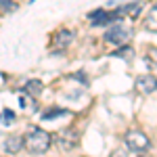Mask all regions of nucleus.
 Returning a JSON list of instances; mask_svg holds the SVG:
<instances>
[{"label": "nucleus", "mask_w": 157, "mask_h": 157, "mask_svg": "<svg viewBox=\"0 0 157 157\" xmlns=\"http://www.w3.org/2000/svg\"><path fill=\"white\" fill-rule=\"evenodd\" d=\"M50 145H52L50 132L38 128V126H32L23 136V149H27V153H34V155H40V153L48 151Z\"/></svg>", "instance_id": "obj_1"}, {"label": "nucleus", "mask_w": 157, "mask_h": 157, "mask_svg": "<svg viewBox=\"0 0 157 157\" xmlns=\"http://www.w3.org/2000/svg\"><path fill=\"white\" fill-rule=\"evenodd\" d=\"M124 143H126V147H128L132 153H145L147 149H149V145H151L149 136H147L145 132H138V130H130V132H126Z\"/></svg>", "instance_id": "obj_2"}, {"label": "nucleus", "mask_w": 157, "mask_h": 157, "mask_svg": "<svg viewBox=\"0 0 157 157\" xmlns=\"http://www.w3.org/2000/svg\"><path fill=\"white\" fill-rule=\"evenodd\" d=\"M130 38H132V29L126 27V25H120V23L111 25L107 29V34H105V40L109 44H126Z\"/></svg>", "instance_id": "obj_3"}, {"label": "nucleus", "mask_w": 157, "mask_h": 157, "mask_svg": "<svg viewBox=\"0 0 157 157\" xmlns=\"http://www.w3.org/2000/svg\"><path fill=\"white\" fill-rule=\"evenodd\" d=\"M88 19H90V23H92V25H109V23L120 21L121 17L117 15V11H105V9H97V11H92L90 15H88Z\"/></svg>", "instance_id": "obj_4"}, {"label": "nucleus", "mask_w": 157, "mask_h": 157, "mask_svg": "<svg viewBox=\"0 0 157 157\" xmlns=\"http://www.w3.org/2000/svg\"><path fill=\"white\" fill-rule=\"evenodd\" d=\"M2 149H4V153H9V155L21 153V151H23V136H19V134L6 136L4 143H2Z\"/></svg>", "instance_id": "obj_5"}, {"label": "nucleus", "mask_w": 157, "mask_h": 157, "mask_svg": "<svg viewBox=\"0 0 157 157\" xmlns=\"http://www.w3.org/2000/svg\"><path fill=\"white\" fill-rule=\"evenodd\" d=\"M71 40H73V34L69 29H59V32L52 36V46L63 50V48H67V46L71 44Z\"/></svg>", "instance_id": "obj_6"}, {"label": "nucleus", "mask_w": 157, "mask_h": 157, "mask_svg": "<svg viewBox=\"0 0 157 157\" xmlns=\"http://www.w3.org/2000/svg\"><path fill=\"white\" fill-rule=\"evenodd\" d=\"M136 86H138L140 92L151 94L153 90H157V78H153V75H140V78L136 80Z\"/></svg>", "instance_id": "obj_7"}, {"label": "nucleus", "mask_w": 157, "mask_h": 157, "mask_svg": "<svg viewBox=\"0 0 157 157\" xmlns=\"http://www.w3.org/2000/svg\"><path fill=\"white\" fill-rule=\"evenodd\" d=\"M117 11V15H120L121 19L128 15V17H132V19H136L138 15H140V11H143V4L140 2H132V4H124V6H120V9H115Z\"/></svg>", "instance_id": "obj_8"}, {"label": "nucleus", "mask_w": 157, "mask_h": 157, "mask_svg": "<svg viewBox=\"0 0 157 157\" xmlns=\"http://www.w3.org/2000/svg\"><path fill=\"white\" fill-rule=\"evenodd\" d=\"M145 29H149V32H157V4L151 9V11H149V15H147Z\"/></svg>", "instance_id": "obj_9"}, {"label": "nucleus", "mask_w": 157, "mask_h": 157, "mask_svg": "<svg viewBox=\"0 0 157 157\" xmlns=\"http://www.w3.org/2000/svg\"><path fill=\"white\" fill-rule=\"evenodd\" d=\"M59 115H69V111H65V109H44V113H42V120H55V117H59Z\"/></svg>", "instance_id": "obj_10"}, {"label": "nucleus", "mask_w": 157, "mask_h": 157, "mask_svg": "<svg viewBox=\"0 0 157 157\" xmlns=\"http://www.w3.org/2000/svg\"><path fill=\"white\" fill-rule=\"evenodd\" d=\"M42 90H44V86H42V82H38V80H32V82H27V86H25V92H29L34 97H38Z\"/></svg>", "instance_id": "obj_11"}, {"label": "nucleus", "mask_w": 157, "mask_h": 157, "mask_svg": "<svg viewBox=\"0 0 157 157\" xmlns=\"http://www.w3.org/2000/svg\"><path fill=\"white\" fill-rule=\"evenodd\" d=\"M15 121V113H13L11 109H2L0 111V124H4V126H9Z\"/></svg>", "instance_id": "obj_12"}, {"label": "nucleus", "mask_w": 157, "mask_h": 157, "mask_svg": "<svg viewBox=\"0 0 157 157\" xmlns=\"http://www.w3.org/2000/svg\"><path fill=\"white\" fill-rule=\"evenodd\" d=\"M17 9V0H0V13H11Z\"/></svg>", "instance_id": "obj_13"}, {"label": "nucleus", "mask_w": 157, "mask_h": 157, "mask_svg": "<svg viewBox=\"0 0 157 157\" xmlns=\"http://www.w3.org/2000/svg\"><path fill=\"white\" fill-rule=\"evenodd\" d=\"M19 105H21L23 109L34 111V103H32V98H29V97H19Z\"/></svg>", "instance_id": "obj_14"}, {"label": "nucleus", "mask_w": 157, "mask_h": 157, "mask_svg": "<svg viewBox=\"0 0 157 157\" xmlns=\"http://www.w3.org/2000/svg\"><path fill=\"white\" fill-rule=\"evenodd\" d=\"M113 55H115V57H124V59H132V57H134V50L128 46V48H121L120 52H113Z\"/></svg>", "instance_id": "obj_15"}, {"label": "nucleus", "mask_w": 157, "mask_h": 157, "mask_svg": "<svg viewBox=\"0 0 157 157\" xmlns=\"http://www.w3.org/2000/svg\"><path fill=\"white\" fill-rule=\"evenodd\" d=\"M149 57L153 59V63L157 65V48H149Z\"/></svg>", "instance_id": "obj_16"}]
</instances>
